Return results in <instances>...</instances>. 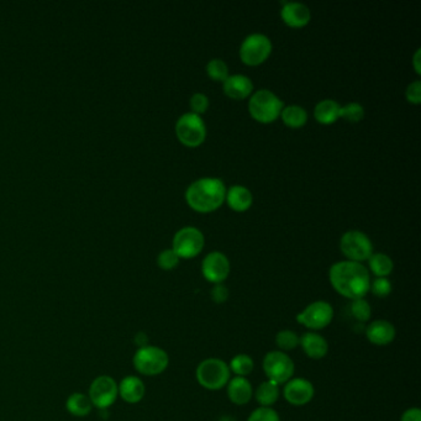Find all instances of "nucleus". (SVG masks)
<instances>
[{
	"label": "nucleus",
	"mask_w": 421,
	"mask_h": 421,
	"mask_svg": "<svg viewBox=\"0 0 421 421\" xmlns=\"http://www.w3.org/2000/svg\"><path fill=\"white\" fill-rule=\"evenodd\" d=\"M248 109L255 120L268 124L275 121L280 116L283 110V103L270 90L261 89L252 95L248 103Z\"/></svg>",
	"instance_id": "5"
},
{
	"label": "nucleus",
	"mask_w": 421,
	"mask_h": 421,
	"mask_svg": "<svg viewBox=\"0 0 421 421\" xmlns=\"http://www.w3.org/2000/svg\"><path fill=\"white\" fill-rule=\"evenodd\" d=\"M310 10L302 3H284L282 19L292 28H303L310 21Z\"/></svg>",
	"instance_id": "19"
},
{
	"label": "nucleus",
	"mask_w": 421,
	"mask_h": 421,
	"mask_svg": "<svg viewBox=\"0 0 421 421\" xmlns=\"http://www.w3.org/2000/svg\"><path fill=\"white\" fill-rule=\"evenodd\" d=\"M93 407L104 410L118 400L119 388L116 381L110 376H99L90 383L88 392Z\"/></svg>",
	"instance_id": "9"
},
{
	"label": "nucleus",
	"mask_w": 421,
	"mask_h": 421,
	"mask_svg": "<svg viewBox=\"0 0 421 421\" xmlns=\"http://www.w3.org/2000/svg\"><path fill=\"white\" fill-rule=\"evenodd\" d=\"M299 346L312 360H322L329 352L327 339L315 332H304L299 339Z\"/></svg>",
	"instance_id": "16"
},
{
	"label": "nucleus",
	"mask_w": 421,
	"mask_h": 421,
	"mask_svg": "<svg viewBox=\"0 0 421 421\" xmlns=\"http://www.w3.org/2000/svg\"><path fill=\"white\" fill-rule=\"evenodd\" d=\"M349 310H350L351 317L360 324L368 322L372 317V307L365 298L351 300Z\"/></svg>",
	"instance_id": "28"
},
{
	"label": "nucleus",
	"mask_w": 421,
	"mask_h": 421,
	"mask_svg": "<svg viewBox=\"0 0 421 421\" xmlns=\"http://www.w3.org/2000/svg\"><path fill=\"white\" fill-rule=\"evenodd\" d=\"M363 115H365L363 106L359 103H350V104L345 105L344 108H341L340 118L346 119L351 123L360 121L363 119Z\"/></svg>",
	"instance_id": "31"
},
{
	"label": "nucleus",
	"mask_w": 421,
	"mask_h": 421,
	"mask_svg": "<svg viewBox=\"0 0 421 421\" xmlns=\"http://www.w3.org/2000/svg\"><path fill=\"white\" fill-rule=\"evenodd\" d=\"M283 395L290 405L303 407L312 402L315 395V388L307 378H292L284 384Z\"/></svg>",
	"instance_id": "13"
},
{
	"label": "nucleus",
	"mask_w": 421,
	"mask_h": 421,
	"mask_svg": "<svg viewBox=\"0 0 421 421\" xmlns=\"http://www.w3.org/2000/svg\"><path fill=\"white\" fill-rule=\"evenodd\" d=\"M334 319V308L325 300H317L297 315V322L310 332H319L329 327Z\"/></svg>",
	"instance_id": "7"
},
{
	"label": "nucleus",
	"mask_w": 421,
	"mask_h": 421,
	"mask_svg": "<svg viewBox=\"0 0 421 421\" xmlns=\"http://www.w3.org/2000/svg\"><path fill=\"white\" fill-rule=\"evenodd\" d=\"M369 268L377 278H387L393 272L394 263L389 256L374 253L369 257Z\"/></svg>",
	"instance_id": "25"
},
{
	"label": "nucleus",
	"mask_w": 421,
	"mask_h": 421,
	"mask_svg": "<svg viewBox=\"0 0 421 421\" xmlns=\"http://www.w3.org/2000/svg\"><path fill=\"white\" fill-rule=\"evenodd\" d=\"M341 251L354 262L369 260L373 255V245L366 234L361 231H349L341 239Z\"/></svg>",
	"instance_id": "10"
},
{
	"label": "nucleus",
	"mask_w": 421,
	"mask_h": 421,
	"mask_svg": "<svg viewBox=\"0 0 421 421\" xmlns=\"http://www.w3.org/2000/svg\"><path fill=\"white\" fill-rule=\"evenodd\" d=\"M270 51L272 43L270 38L262 33H252L242 43L240 57L248 66H257L268 58Z\"/></svg>",
	"instance_id": "11"
},
{
	"label": "nucleus",
	"mask_w": 421,
	"mask_h": 421,
	"mask_svg": "<svg viewBox=\"0 0 421 421\" xmlns=\"http://www.w3.org/2000/svg\"><path fill=\"white\" fill-rule=\"evenodd\" d=\"M198 383L207 390H220L231 379V372L225 361L210 357L199 363L195 371Z\"/></svg>",
	"instance_id": "3"
},
{
	"label": "nucleus",
	"mask_w": 421,
	"mask_h": 421,
	"mask_svg": "<svg viewBox=\"0 0 421 421\" xmlns=\"http://www.w3.org/2000/svg\"><path fill=\"white\" fill-rule=\"evenodd\" d=\"M407 98L410 103L419 104L421 102V83L420 81H415L409 84L407 89Z\"/></svg>",
	"instance_id": "37"
},
{
	"label": "nucleus",
	"mask_w": 421,
	"mask_h": 421,
	"mask_svg": "<svg viewBox=\"0 0 421 421\" xmlns=\"http://www.w3.org/2000/svg\"><path fill=\"white\" fill-rule=\"evenodd\" d=\"M247 421H280V417L273 408L260 407L251 412Z\"/></svg>",
	"instance_id": "33"
},
{
	"label": "nucleus",
	"mask_w": 421,
	"mask_h": 421,
	"mask_svg": "<svg viewBox=\"0 0 421 421\" xmlns=\"http://www.w3.org/2000/svg\"><path fill=\"white\" fill-rule=\"evenodd\" d=\"M400 421H421L420 408L412 407L403 412Z\"/></svg>",
	"instance_id": "38"
},
{
	"label": "nucleus",
	"mask_w": 421,
	"mask_h": 421,
	"mask_svg": "<svg viewBox=\"0 0 421 421\" xmlns=\"http://www.w3.org/2000/svg\"><path fill=\"white\" fill-rule=\"evenodd\" d=\"M229 295H230L229 289L223 283L215 284L210 292L212 300L217 304L226 303Z\"/></svg>",
	"instance_id": "36"
},
{
	"label": "nucleus",
	"mask_w": 421,
	"mask_h": 421,
	"mask_svg": "<svg viewBox=\"0 0 421 421\" xmlns=\"http://www.w3.org/2000/svg\"><path fill=\"white\" fill-rule=\"evenodd\" d=\"M218 421H237V419L231 415H224V417H219Z\"/></svg>",
	"instance_id": "40"
},
{
	"label": "nucleus",
	"mask_w": 421,
	"mask_h": 421,
	"mask_svg": "<svg viewBox=\"0 0 421 421\" xmlns=\"http://www.w3.org/2000/svg\"><path fill=\"white\" fill-rule=\"evenodd\" d=\"M209 106V100L207 95L202 94V93H197L190 98V108L193 110V113L199 114L205 113Z\"/></svg>",
	"instance_id": "35"
},
{
	"label": "nucleus",
	"mask_w": 421,
	"mask_h": 421,
	"mask_svg": "<svg viewBox=\"0 0 421 421\" xmlns=\"http://www.w3.org/2000/svg\"><path fill=\"white\" fill-rule=\"evenodd\" d=\"M229 368L236 377H247L255 368V362L252 360L251 356L240 354L232 357L229 363Z\"/></svg>",
	"instance_id": "27"
},
{
	"label": "nucleus",
	"mask_w": 421,
	"mask_h": 421,
	"mask_svg": "<svg viewBox=\"0 0 421 421\" xmlns=\"http://www.w3.org/2000/svg\"><path fill=\"white\" fill-rule=\"evenodd\" d=\"M369 290L377 298H386L392 293V283L389 282L388 278H376L373 282H371Z\"/></svg>",
	"instance_id": "34"
},
{
	"label": "nucleus",
	"mask_w": 421,
	"mask_h": 421,
	"mask_svg": "<svg viewBox=\"0 0 421 421\" xmlns=\"http://www.w3.org/2000/svg\"><path fill=\"white\" fill-rule=\"evenodd\" d=\"M419 61H420V50H417V53H415V56H414V67H415V70H417V73L420 75L421 71Z\"/></svg>",
	"instance_id": "39"
},
{
	"label": "nucleus",
	"mask_w": 421,
	"mask_h": 421,
	"mask_svg": "<svg viewBox=\"0 0 421 421\" xmlns=\"http://www.w3.org/2000/svg\"><path fill=\"white\" fill-rule=\"evenodd\" d=\"M66 409L73 417H84L93 410V404L87 394L73 393L67 398Z\"/></svg>",
	"instance_id": "23"
},
{
	"label": "nucleus",
	"mask_w": 421,
	"mask_h": 421,
	"mask_svg": "<svg viewBox=\"0 0 421 421\" xmlns=\"http://www.w3.org/2000/svg\"><path fill=\"white\" fill-rule=\"evenodd\" d=\"M204 242V235L198 229L185 227L175 234L172 250L180 258H193L203 250Z\"/></svg>",
	"instance_id": "12"
},
{
	"label": "nucleus",
	"mask_w": 421,
	"mask_h": 421,
	"mask_svg": "<svg viewBox=\"0 0 421 421\" xmlns=\"http://www.w3.org/2000/svg\"><path fill=\"white\" fill-rule=\"evenodd\" d=\"M284 124L288 125L289 128H300L308 120V114L304 108L299 105H289L284 108L280 113Z\"/></svg>",
	"instance_id": "26"
},
{
	"label": "nucleus",
	"mask_w": 421,
	"mask_h": 421,
	"mask_svg": "<svg viewBox=\"0 0 421 421\" xmlns=\"http://www.w3.org/2000/svg\"><path fill=\"white\" fill-rule=\"evenodd\" d=\"M226 188L218 178H202L188 187L185 198L192 209L200 213L213 212L224 203Z\"/></svg>",
	"instance_id": "2"
},
{
	"label": "nucleus",
	"mask_w": 421,
	"mask_h": 421,
	"mask_svg": "<svg viewBox=\"0 0 421 421\" xmlns=\"http://www.w3.org/2000/svg\"><path fill=\"white\" fill-rule=\"evenodd\" d=\"M299 339L295 332L292 330H280L277 335H275V345L280 349L282 352H289V351H293L297 349L299 346Z\"/></svg>",
	"instance_id": "29"
},
{
	"label": "nucleus",
	"mask_w": 421,
	"mask_h": 421,
	"mask_svg": "<svg viewBox=\"0 0 421 421\" xmlns=\"http://www.w3.org/2000/svg\"><path fill=\"white\" fill-rule=\"evenodd\" d=\"M263 372L267 381L275 382L278 386L285 384L293 378L295 365L290 356L282 351H270L262 362Z\"/></svg>",
	"instance_id": "6"
},
{
	"label": "nucleus",
	"mask_w": 421,
	"mask_h": 421,
	"mask_svg": "<svg viewBox=\"0 0 421 421\" xmlns=\"http://www.w3.org/2000/svg\"><path fill=\"white\" fill-rule=\"evenodd\" d=\"M329 280L337 293L350 300L365 298L371 288L368 270L354 261H341L332 266Z\"/></svg>",
	"instance_id": "1"
},
{
	"label": "nucleus",
	"mask_w": 421,
	"mask_h": 421,
	"mask_svg": "<svg viewBox=\"0 0 421 421\" xmlns=\"http://www.w3.org/2000/svg\"><path fill=\"white\" fill-rule=\"evenodd\" d=\"M133 367L138 373L153 377L162 374L170 365V356L158 346L138 347L133 359Z\"/></svg>",
	"instance_id": "4"
},
{
	"label": "nucleus",
	"mask_w": 421,
	"mask_h": 421,
	"mask_svg": "<svg viewBox=\"0 0 421 421\" xmlns=\"http://www.w3.org/2000/svg\"><path fill=\"white\" fill-rule=\"evenodd\" d=\"M180 257L175 253L173 250H165L158 255L157 258V263L158 267L165 270H170L175 268L178 263H180Z\"/></svg>",
	"instance_id": "32"
},
{
	"label": "nucleus",
	"mask_w": 421,
	"mask_h": 421,
	"mask_svg": "<svg viewBox=\"0 0 421 421\" xmlns=\"http://www.w3.org/2000/svg\"><path fill=\"white\" fill-rule=\"evenodd\" d=\"M253 84L251 80L242 75L227 77L224 82V92L232 99H244L251 94Z\"/></svg>",
	"instance_id": "20"
},
{
	"label": "nucleus",
	"mask_w": 421,
	"mask_h": 421,
	"mask_svg": "<svg viewBox=\"0 0 421 421\" xmlns=\"http://www.w3.org/2000/svg\"><path fill=\"white\" fill-rule=\"evenodd\" d=\"M118 388L119 397L128 404H138L141 402L146 393L145 383L136 376L124 377L118 384Z\"/></svg>",
	"instance_id": "17"
},
{
	"label": "nucleus",
	"mask_w": 421,
	"mask_h": 421,
	"mask_svg": "<svg viewBox=\"0 0 421 421\" xmlns=\"http://www.w3.org/2000/svg\"><path fill=\"white\" fill-rule=\"evenodd\" d=\"M367 340L376 346L390 345L397 337V332L392 322L388 320H374L369 322L365 329Z\"/></svg>",
	"instance_id": "15"
},
{
	"label": "nucleus",
	"mask_w": 421,
	"mask_h": 421,
	"mask_svg": "<svg viewBox=\"0 0 421 421\" xmlns=\"http://www.w3.org/2000/svg\"><path fill=\"white\" fill-rule=\"evenodd\" d=\"M226 199L230 208L236 212H246L247 209L251 207V192L242 185L231 187L227 192Z\"/></svg>",
	"instance_id": "22"
},
{
	"label": "nucleus",
	"mask_w": 421,
	"mask_h": 421,
	"mask_svg": "<svg viewBox=\"0 0 421 421\" xmlns=\"http://www.w3.org/2000/svg\"><path fill=\"white\" fill-rule=\"evenodd\" d=\"M175 133L182 143L185 146L195 147L203 143L207 136V129L202 118L195 113H187L182 115L177 125Z\"/></svg>",
	"instance_id": "8"
},
{
	"label": "nucleus",
	"mask_w": 421,
	"mask_h": 421,
	"mask_svg": "<svg viewBox=\"0 0 421 421\" xmlns=\"http://www.w3.org/2000/svg\"><path fill=\"white\" fill-rule=\"evenodd\" d=\"M207 71H208L209 77L214 81L225 82V80L229 77V68H227L226 63L219 58L209 62Z\"/></svg>",
	"instance_id": "30"
},
{
	"label": "nucleus",
	"mask_w": 421,
	"mask_h": 421,
	"mask_svg": "<svg viewBox=\"0 0 421 421\" xmlns=\"http://www.w3.org/2000/svg\"><path fill=\"white\" fill-rule=\"evenodd\" d=\"M280 386L270 381L262 382L253 392L255 399L260 404V407L272 408V405H275L280 399Z\"/></svg>",
	"instance_id": "21"
},
{
	"label": "nucleus",
	"mask_w": 421,
	"mask_h": 421,
	"mask_svg": "<svg viewBox=\"0 0 421 421\" xmlns=\"http://www.w3.org/2000/svg\"><path fill=\"white\" fill-rule=\"evenodd\" d=\"M227 397L235 405H246L253 397L252 384L246 377H234L227 383Z\"/></svg>",
	"instance_id": "18"
},
{
	"label": "nucleus",
	"mask_w": 421,
	"mask_h": 421,
	"mask_svg": "<svg viewBox=\"0 0 421 421\" xmlns=\"http://www.w3.org/2000/svg\"><path fill=\"white\" fill-rule=\"evenodd\" d=\"M202 272L210 283H223L230 273V262L222 252H212L204 258Z\"/></svg>",
	"instance_id": "14"
},
{
	"label": "nucleus",
	"mask_w": 421,
	"mask_h": 421,
	"mask_svg": "<svg viewBox=\"0 0 421 421\" xmlns=\"http://www.w3.org/2000/svg\"><path fill=\"white\" fill-rule=\"evenodd\" d=\"M341 106L337 102L332 99L322 100L315 106V119L319 123L329 124L335 123L337 119L340 118Z\"/></svg>",
	"instance_id": "24"
}]
</instances>
